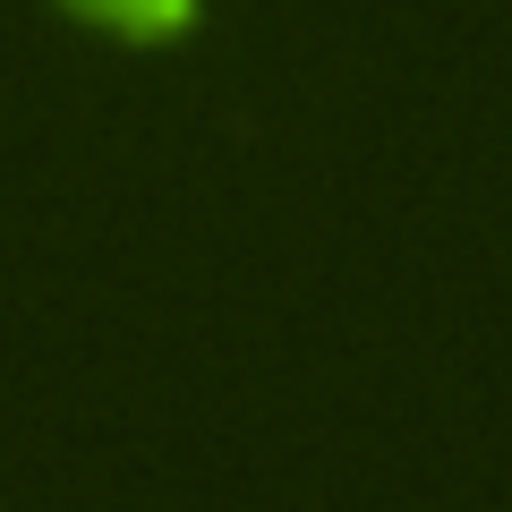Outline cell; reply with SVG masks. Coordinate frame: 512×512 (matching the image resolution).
Returning a JSON list of instances; mask_svg holds the SVG:
<instances>
[{
    "mask_svg": "<svg viewBox=\"0 0 512 512\" xmlns=\"http://www.w3.org/2000/svg\"><path fill=\"white\" fill-rule=\"evenodd\" d=\"M60 9L103 26V35H120V43H171L197 26V0H60Z\"/></svg>",
    "mask_w": 512,
    "mask_h": 512,
    "instance_id": "6da1fadb",
    "label": "cell"
}]
</instances>
